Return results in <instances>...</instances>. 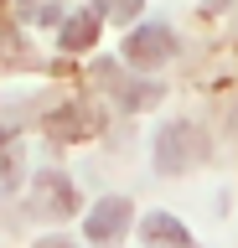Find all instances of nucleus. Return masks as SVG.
<instances>
[{
    "instance_id": "1",
    "label": "nucleus",
    "mask_w": 238,
    "mask_h": 248,
    "mask_svg": "<svg viewBox=\"0 0 238 248\" xmlns=\"http://www.w3.org/2000/svg\"><path fill=\"white\" fill-rule=\"evenodd\" d=\"M207 150V140L191 129V124H166L156 135V160L166 170H181V166H191V155H202Z\"/></svg>"
},
{
    "instance_id": "2",
    "label": "nucleus",
    "mask_w": 238,
    "mask_h": 248,
    "mask_svg": "<svg viewBox=\"0 0 238 248\" xmlns=\"http://www.w3.org/2000/svg\"><path fill=\"white\" fill-rule=\"evenodd\" d=\"M125 57H129V62H140V67H156V62H166V57H171V31H166V26H140L135 36H129Z\"/></svg>"
},
{
    "instance_id": "3",
    "label": "nucleus",
    "mask_w": 238,
    "mask_h": 248,
    "mask_svg": "<svg viewBox=\"0 0 238 248\" xmlns=\"http://www.w3.org/2000/svg\"><path fill=\"white\" fill-rule=\"evenodd\" d=\"M36 202H42V212H73V186L57 170H42L36 176Z\"/></svg>"
},
{
    "instance_id": "4",
    "label": "nucleus",
    "mask_w": 238,
    "mask_h": 248,
    "mask_svg": "<svg viewBox=\"0 0 238 248\" xmlns=\"http://www.w3.org/2000/svg\"><path fill=\"white\" fill-rule=\"evenodd\" d=\"M129 222V207L125 202H98V212L88 217V238H119Z\"/></svg>"
},
{
    "instance_id": "5",
    "label": "nucleus",
    "mask_w": 238,
    "mask_h": 248,
    "mask_svg": "<svg viewBox=\"0 0 238 248\" xmlns=\"http://www.w3.org/2000/svg\"><path fill=\"white\" fill-rule=\"evenodd\" d=\"M145 238L160 243V248H191L187 228H181L176 217H166V212H150V217H145Z\"/></svg>"
},
{
    "instance_id": "6",
    "label": "nucleus",
    "mask_w": 238,
    "mask_h": 248,
    "mask_svg": "<svg viewBox=\"0 0 238 248\" xmlns=\"http://www.w3.org/2000/svg\"><path fill=\"white\" fill-rule=\"evenodd\" d=\"M94 36H98V16L94 11H78V16L63 21V46H73V52H83Z\"/></svg>"
},
{
    "instance_id": "7",
    "label": "nucleus",
    "mask_w": 238,
    "mask_h": 248,
    "mask_svg": "<svg viewBox=\"0 0 238 248\" xmlns=\"http://www.w3.org/2000/svg\"><path fill=\"white\" fill-rule=\"evenodd\" d=\"M42 248H67V243H42Z\"/></svg>"
}]
</instances>
